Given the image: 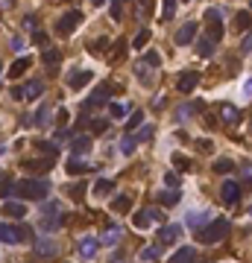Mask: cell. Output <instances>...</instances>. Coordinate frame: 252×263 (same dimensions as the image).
<instances>
[{"instance_id": "obj_16", "label": "cell", "mask_w": 252, "mask_h": 263, "mask_svg": "<svg viewBox=\"0 0 252 263\" xmlns=\"http://www.w3.org/2000/svg\"><path fill=\"white\" fill-rule=\"evenodd\" d=\"M30 64H33V59H30V56H21V59H15V64L9 68V79H21V76L26 73V68H30Z\"/></svg>"}, {"instance_id": "obj_56", "label": "cell", "mask_w": 252, "mask_h": 263, "mask_svg": "<svg viewBox=\"0 0 252 263\" xmlns=\"http://www.w3.org/2000/svg\"><path fill=\"white\" fill-rule=\"evenodd\" d=\"M111 18H120V0H115V3H111Z\"/></svg>"}, {"instance_id": "obj_28", "label": "cell", "mask_w": 252, "mask_h": 263, "mask_svg": "<svg viewBox=\"0 0 252 263\" xmlns=\"http://www.w3.org/2000/svg\"><path fill=\"white\" fill-rule=\"evenodd\" d=\"M88 164H85V161H79V158H71V161H68V176H82V173H88Z\"/></svg>"}, {"instance_id": "obj_38", "label": "cell", "mask_w": 252, "mask_h": 263, "mask_svg": "<svg viewBox=\"0 0 252 263\" xmlns=\"http://www.w3.org/2000/svg\"><path fill=\"white\" fill-rule=\"evenodd\" d=\"M135 146H138V141H135V135H129V138H126V141L120 144V152H123V155H132Z\"/></svg>"}, {"instance_id": "obj_18", "label": "cell", "mask_w": 252, "mask_h": 263, "mask_svg": "<svg viewBox=\"0 0 252 263\" xmlns=\"http://www.w3.org/2000/svg\"><path fill=\"white\" fill-rule=\"evenodd\" d=\"M167 263H197V251H193L191 246H182V249L176 251Z\"/></svg>"}, {"instance_id": "obj_10", "label": "cell", "mask_w": 252, "mask_h": 263, "mask_svg": "<svg viewBox=\"0 0 252 263\" xmlns=\"http://www.w3.org/2000/svg\"><path fill=\"white\" fill-rule=\"evenodd\" d=\"M156 219H158V208H147V211H138V214L132 216V225L135 228H144V231H147V228L153 225Z\"/></svg>"}, {"instance_id": "obj_42", "label": "cell", "mask_w": 252, "mask_h": 263, "mask_svg": "<svg viewBox=\"0 0 252 263\" xmlns=\"http://www.w3.org/2000/svg\"><path fill=\"white\" fill-rule=\"evenodd\" d=\"M147 41H150V29H141V32H138V38H135V44H132V47L144 50V44H147Z\"/></svg>"}, {"instance_id": "obj_1", "label": "cell", "mask_w": 252, "mask_h": 263, "mask_svg": "<svg viewBox=\"0 0 252 263\" xmlns=\"http://www.w3.org/2000/svg\"><path fill=\"white\" fill-rule=\"evenodd\" d=\"M229 219H223V216H217V219H211V222H205L203 228H197L193 231V237H197V243H205V246H211V243H220V240L229 234Z\"/></svg>"}, {"instance_id": "obj_60", "label": "cell", "mask_w": 252, "mask_h": 263, "mask_svg": "<svg viewBox=\"0 0 252 263\" xmlns=\"http://www.w3.org/2000/svg\"><path fill=\"white\" fill-rule=\"evenodd\" d=\"M91 3H94V6H103V3H106V0H91Z\"/></svg>"}, {"instance_id": "obj_35", "label": "cell", "mask_w": 252, "mask_h": 263, "mask_svg": "<svg viewBox=\"0 0 252 263\" xmlns=\"http://www.w3.org/2000/svg\"><path fill=\"white\" fill-rule=\"evenodd\" d=\"M173 15H176V0H161V18L170 21Z\"/></svg>"}, {"instance_id": "obj_21", "label": "cell", "mask_w": 252, "mask_h": 263, "mask_svg": "<svg viewBox=\"0 0 252 263\" xmlns=\"http://www.w3.org/2000/svg\"><path fill=\"white\" fill-rule=\"evenodd\" d=\"M129 208H132V196H115V202H111V211L115 214H129Z\"/></svg>"}, {"instance_id": "obj_45", "label": "cell", "mask_w": 252, "mask_h": 263, "mask_svg": "<svg viewBox=\"0 0 252 263\" xmlns=\"http://www.w3.org/2000/svg\"><path fill=\"white\" fill-rule=\"evenodd\" d=\"M240 53L246 56V53H252V32H246L243 36V41H240Z\"/></svg>"}, {"instance_id": "obj_4", "label": "cell", "mask_w": 252, "mask_h": 263, "mask_svg": "<svg viewBox=\"0 0 252 263\" xmlns=\"http://www.w3.org/2000/svg\"><path fill=\"white\" fill-rule=\"evenodd\" d=\"M65 225V216L59 211V202H47L41 208V231H56Z\"/></svg>"}, {"instance_id": "obj_49", "label": "cell", "mask_w": 252, "mask_h": 263, "mask_svg": "<svg viewBox=\"0 0 252 263\" xmlns=\"http://www.w3.org/2000/svg\"><path fill=\"white\" fill-rule=\"evenodd\" d=\"M135 73H138V79H144V82H150V71L144 68V61H141V64L135 68Z\"/></svg>"}, {"instance_id": "obj_63", "label": "cell", "mask_w": 252, "mask_h": 263, "mask_svg": "<svg viewBox=\"0 0 252 263\" xmlns=\"http://www.w3.org/2000/svg\"><path fill=\"white\" fill-rule=\"evenodd\" d=\"M249 214H252V208H249Z\"/></svg>"}, {"instance_id": "obj_40", "label": "cell", "mask_w": 252, "mask_h": 263, "mask_svg": "<svg viewBox=\"0 0 252 263\" xmlns=\"http://www.w3.org/2000/svg\"><path fill=\"white\" fill-rule=\"evenodd\" d=\"M156 257H158V246H147V249L141 251V260H147V263L156 260Z\"/></svg>"}, {"instance_id": "obj_19", "label": "cell", "mask_w": 252, "mask_h": 263, "mask_svg": "<svg viewBox=\"0 0 252 263\" xmlns=\"http://www.w3.org/2000/svg\"><path fill=\"white\" fill-rule=\"evenodd\" d=\"M179 234H182V225H176V222H173V225H164L161 231H158V240H161V243H176V240H179Z\"/></svg>"}, {"instance_id": "obj_25", "label": "cell", "mask_w": 252, "mask_h": 263, "mask_svg": "<svg viewBox=\"0 0 252 263\" xmlns=\"http://www.w3.org/2000/svg\"><path fill=\"white\" fill-rule=\"evenodd\" d=\"M88 149H91V138L76 135V141L71 144V152H73V155H82V152H88Z\"/></svg>"}, {"instance_id": "obj_44", "label": "cell", "mask_w": 252, "mask_h": 263, "mask_svg": "<svg viewBox=\"0 0 252 263\" xmlns=\"http://www.w3.org/2000/svg\"><path fill=\"white\" fill-rule=\"evenodd\" d=\"M47 114H50V108L47 106H44V108H41V111H38V114H36V120H33V123H36V126H44V123H47Z\"/></svg>"}, {"instance_id": "obj_30", "label": "cell", "mask_w": 252, "mask_h": 263, "mask_svg": "<svg viewBox=\"0 0 252 263\" xmlns=\"http://www.w3.org/2000/svg\"><path fill=\"white\" fill-rule=\"evenodd\" d=\"M249 26H252V15H249V12H238V15H235V29L246 32Z\"/></svg>"}, {"instance_id": "obj_9", "label": "cell", "mask_w": 252, "mask_h": 263, "mask_svg": "<svg viewBox=\"0 0 252 263\" xmlns=\"http://www.w3.org/2000/svg\"><path fill=\"white\" fill-rule=\"evenodd\" d=\"M193 38H197V21H185V24L179 26V32H176V44H182V47H188Z\"/></svg>"}, {"instance_id": "obj_20", "label": "cell", "mask_w": 252, "mask_h": 263, "mask_svg": "<svg viewBox=\"0 0 252 263\" xmlns=\"http://www.w3.org/2000/svg\"><path fill=\"white\" fill-rule=\"evenodd\" d=\"M41 61L47 64L50 73H56V68H59V61H62V53L59 50H44V53H41Z\"/></svg>"}, {"instance_id": "obj_37", "label": "cell", "mask_w": 252, "mask_h": 263, "mask_svg": "<svg viewBox=\"0 0 252 263\" xmlns=\"http://www.w3.org/2000/svg\"><path fill=\"white\" fill-rule=\"evenodd\" d=\"M68 196H71L73 202H82L85 199V184H71V187H68Z\"/></svg>"}, {"instance_id": "obj_23", "label": "cell", "mask_w": 252, "mask_h": 263, "mask_svg": "<svg viewBox=\"0 0 252 263\" xmlns=\"http://www.w3.org/2000/svg\"><path fill=\"white\" fill-rule=\"evenodd\" d=\"M238 170V164L232 161V158H220V161H214V173L217 176H229V173H235Z\"/></svg>"}, {"instance_id": "obj_41", "label": "cell", "mask_w": 252, "mask_h": 263, "mask_svg": "<svg viewBox=\"0 0 252 263\" xmlns=\"http://www.w3.org/2000/svg\"><path fill=\"white\" fill-rule=\"evenodd\" d=\"M238 173H240V179L246 181V184H252V164H240Z\"/></svg>"}, {"instance_id": "obj_13", "label": "cell", "mask_w": 252, "mask_h": 263, "mask_svg": "<svg viewBox=\"0 0 252 263\" xmlns=\"http://www.w3.org/2000/svg\"><path fill=\"white\" fill-rule=\"evenodd\" d=\"M91 79H94V73H91V71H73L71 76H68V88L79 91V88H85Z\"/></svg>"}, {"instance_id": "obj_46", "label": "cell", "mask_w": 252, "mask_h": 263, "mask_svg": "<svg viewBox=\"0 0 252 263\" xmlns=\"http://www.w3.org/2000/svg\"><path fill=\"white\" fill-rule=\"evenodd\" d=\"M150 138H153V126H144V129L135 135V141H138V144H141V141H150Z\"/></svg>"}, {"instance_id": "obj_6", "label": "cell", "mask_w": 252, "mask_h": 263, "mask_svg": "<svg viewBox=\"0 0 252 263\" xmlns=\"http://www.w3.org/2000/svg\"><path fill=\"white\" fill-rule=\"evenodd\" d=\"M205 21H208V38L220 41L223 38V21H220V9H205Z\"/></svg>"}, {"instance_id": "obj_26", "label": "cell", "mask_w": 252, "mask_h": 263, "mask_svg": "<svg viewBox=\"0 0 252 263\" xmlns=\"http://www.w3.org/2000/svg\"><path fill=\"white\" fill-rule=\"evenodd\" d=\"M179 199H182V193L179 190H164L158 193V205H179Z\"/></svg>"}, {"instance_id": "obj_54", "label": "cell", "mask_w": 252, "mask_h": 263, "mask_svg": "<svg viewBox=\"0 0 252 263\" xmlns=\"http://www.w3.org/2000/svg\"><path fill=\"white\" fill-rule=\"evenodd\" d=\"M33 41H36V44H44V41H47V36H44L41 29H36V32H33Z\"/></svg>"}, {"instance_id": "obj_43", "label": "cell", "mask_w": 252, "mask_h": 263, "mask_svg": "<svg viewBox=\"0 0 252 263\" xmlns=\"http://www.w3.org/2000/svg\"><path fill=\"white\" fill-rule=\"evenodd\" d=\"M118 237H120V228H108V234H103V240H100V243H118Z\"/></svg>"}, {"instance_id": "obj_39", "label": "cell", "mask_w": 252, "mask_h": 263, "mask_svg": "<svg viewBox=\"0 0 252 263\" xmlns=\"http://www.w3.org/2000/svg\"><path fill=\"white\" fill-rule=\"evenodd\" d=\"M108 114H111V117H126V106H123V103H111V106H108Z\"/></svg>"}, {"instance_id": "obj_52", "label": "cell", "mask_w": 252, "mask_h": 263, "mask_svg": "<svg viewBox=\"0 0 252 263\" xmlns=\"http://www.w3.org/2000/svg\"><path fill=\"white\" fill-rule=\"evenodd\" d=\"M126 56V41H118V47H115V59H123Z\"/></svg>"}, {"instance_id": "obj_29", "label": "cell", "mask_w": 252, "mask_h": 263, "mask_svg": "<svg viewBox=\"0 0 252 263\" xmlns=\"http://www.w3.org/2000/svg\"><path fill=\"white\" fill-rule=\"evenodd\" d=\"M36 149H38V152H44V158H56V155H59V146L47 144V141H36Z\"/></svg>"}, {"instance_id": "obj_17", "label": "cell", "mask_w": 252, "mask_h": 263, "mask_svg": "<svg viewBox=\"0 0 252 263\" xmlns=\"http://www.w3.org/2000/svg\"><path fill=\"white\" fill-rule=\"evenodd\" d=\"M41 94H44V82L41 79H30L24 85V100H38Z\"/></svg>"}, {"instance_id": "obj_51", "label": "cell", "mask_w": 252, "mask_h": 263, "mask_svg": "<svg viewBox=\"0 0 252 263\" xmlns=\"http://www.w3.org/2000/svg\"><path fill=\"white\" fill-rule=\"evenodd\" d=\"M106 129H108L106 120H91V132H106Z\"/></svg>"}, {"instance_id": "obj_62", "label": "cell", "mask_w": 252, "mask_h": 263, "mask_svg": "<svg viewBox=\"0 0 252 263\" xmlns=\"http://www.w3.org/2000/svg\"><path fill=\"white\" fill-rule=\"evenodd\" d=\"M0 152H3V146H0Z\"/></svg>"}, {"instance_id": "obj_7", "label": "cell", "mask_w": 252, "mask_h": 263, "mask_svg": "<svg viewBox=\"0 0 252 263\" xmlns=\"http://www.w3.org/2000/svg\"><path fill=\"white\" fill-rule=\"evenodd\" d=\"M24 164L26 173H33V176H41V173H50L53 164H56V158H30V161H21Z\"/></svg>"}, {"instance_id": "obj_27", "label": "cell", "mask_w": 252, "mask_h": 263, "mask_svg": "<svg viewBox=\"0 0 252 263\" xmlns=\"http://www.w3.org/2000/svg\"><path fill=\"white\" fill-rule=\"evenodd\" d=\"M108 50V38H94V41H88V53H94V56H103Z\"/></svg>"}, {"instance_id": "obj_47", "label": "cell", "mask_w": 252, "mask_h": 263, "mask_svg": "<svg viewBox=\"0 0 252 263\" xmlns=\"http://www.w3.org/2000/svg\"><path fill=\"white\" fill-rule=\"evenodd\" d=\"M164 184H167L170 190H176V184H179V176H176V173H167V176H164Z\"/></svg>"}, {"instance_id": "obj_3", "label": "cell", "mask_w": 252, "mask_h": 263, "mask_svg": "<svg viewBox=\"0 0 252 263\" xmlns=\"http://www.w3.org/2000/svg\"><path fill=\"white\" fill-rule=\"evenodd\" d=\"M33 240V228L30 225H9V222H0V243L15 246V243H24Z\"/></svg>"}, {"instance_id": "obj_53", "label": "cell", "mask_w": 252, "mask_h": 263, "mask_svg": "<svg viewBox=\"0 0 252 263\" xmlns=\"http://www.w3.org/2000/svg\"><path fill=\"white\" fill-rule=\"evenodd\" d=\"M36 24H38V18H36V15H26V18H24V26H30L33 32H36Z\"/></svg>"}, {"instance_id": "obj_59", "label": "cell", "mask_w": 252, "mask_h": 263, "mask_svg": "<svg viewBox=\"0 0 252 263\" xmlns=\"http://www.w3.org/2000/svg\"><path fill=\"white\" fill-rule=\"evenodd\" d=\"M243 94H246V96H252V79H249L246 85H243Z\"/></svg>"}, {"instance_id": "obj_8", "label": "cell", "mask_w": 252, "mask_h": 263, "mask_svg": "<svg viewBox=\"0 0 252 263\" xmlns=\"http://www.w3.org/2000/svg\"><path fill=\"white\" fill-rule=\"evenodd\" d=\"M197 82H200V71H185L176 79V91L179 94H191L193 88H197Z\"/></svg>"}, {"instance_id": "obj_32", "label": "cell", "mask_w": 252, "mask_h": 263, "mask_svg": "<svg viewBox=\"0 0 252 263\" xmlns=\"http://www.w3.org/2000/svg\"><path fill=\"white\" fill-rule=\"evenodd\" d=\"M111 187H115V181H111V179H97L94 196H108V193H111Z\"/></svg>"}, {"instance_id": "obj_14", "label": "cell", "mask_w": 252, "mask_h": 263, "mask_svg": "<svg viewBox=\"0 0 252 263\" xmlns=\"http://www.w3.org/2000/svg\"><path fill=\"white\" fill-rule=\"evenodd\" d=\"M108 96H111V85H100V88H97L94 94H91V96H88V100H85V108L103 106V103H106Z\"/></svg>"}, {"instance_id": "obj_11", "label": "cell", "mask_w": 252, "mask_h": 263, "mask_svg": "<svg viewBox=\"0 0 252 263\" xmlns=\"http://www.w3.org/2000/svg\"><path fill=\"white\" fill-rule=\"evenodd\" d=\"M220 196H223V202L226 205H238V199H240L238 181H223V184H220Z\"/></svg>"}, {"instance_id": "obj_33", "label": "cell", "mask_w": 252, "mask_h": 263, "mask_svg": "<svg viewBox=\"0 0 252 263\" xmlns=\"http://www.w3.org/2000/svg\"><path fill=\"white\" fill-rule=\"evenodd\" d=\"M170 161H173V167L182 170V173H185V170H191V158L182 155V152H173V155H170Z\"/></svg>"}, {"instance_id": "obj_12", "label": "cell", "mask_w": 252, "mask_h": 263, "mask_svg": "<svg viewBox=\"0 0 252 263\" xmlns=\"http://www.w3.org/2000/svg\"><path fill=\"white\" fill-rule=\"evenodd\" d=\"M36 254L38 257H53V254H59V243L50 237H41L36 240Z\"/></svg>"}, {"instance_id": "obj_2", "label": "cell", "mask_w": 252, "mask_h": 263, "mask_svg": "<svg viewBox=\"0 0 252 263\" xmlns=\"http://www.w3.org/2000/svg\"><path fill=\"white\" fill-rule=\"evenodd\" d=\"M15 193H18L21 199H30V202H41V199H47L50 184L44 179H24V181L15 184Z\"/></svg>"}, {"instance_id": "obj_64", "label": "cell", "mask_w": 252, "mask_h": 263, "mask_svg": "<svg viewBox=\"0 0 252 263\" xmlns=\"http://www.w3.org/2000/svg\"><path fill=\"white\" fill-rule=\"evenodd\" d=\"M249 3H252V0H249Z\"/></svg>"}, {"instance_id": "obj_36", "label": "cell", "mask_w": 252, "mask_h": 263, "mask_svg": "<svg viewBox=\"0 0 252 263\" xmlns=\"http://www.w3.org/2000/svg\"><path fill=\"white\" fill-rule=\"evenodd\" d=\"M141 120H144V111H132L129 117H126V132H132L141 126Z\"/></svg>"}, {"instance_id": "obj_31", "label": "cell", "mask_w": 252, "mask_h": 263, "mask_svg": "<svg viewBox=\"0 0 252 263\" xmlns=\"http://www.w3.org/2000/svg\"><path fill=\"white\" fill-rule=\"evenodd\" d=\"M220 111H223V123H240V108H235V106H223Z\"/></svg>"}, {"instance_id": "obj_55", "label": "cell", "mask_w": 252, "mask_h": 263, "mask_svg": "<svg viewBox=\"0 0 252 263\" xmlns=\"http://www.w3.org/2000/svg\"><path fill=\"white\" fill-rule=\"evenodd\" d=\"M56 123H59V126H65V123H68V111H65V108L56 114Z\"/></svg>"}, {"instance_id": "obj_34", "label": "cell", "mask_w": 252, "mask_h": 263, "mask_svg": "<svg viewBox=\"0 0 252 263\" xmlns=\"http://www.w3.org/2000/svg\"><path fill=\"white\" fill-rule=\"evenodd\" d=\"M197 53H200L203 59H208V56L214 53V41H211L208 36H205V38H200V47H197Z\"/></svg>"}, {"instance_id": "obj_48", "label": "cell", "mask_w": 252, "mask_h": 263, "mask_svg": "<svg viewBox=\"0 0 252 263\" xmlns=\"http://www.w3.org/2000/svg\"><path fill=\"white\" fill-rule=\"evenodd\" d=\"M191 108H193V106H179V108H176V120H188Z\"/></svg>"}, {"instance_id": "obj_24", "label": "cell", "mask_w": 252, "mask_h": 263, "mask_svg": "<svg viewBox=\"0 0 252 263\" xmlns=\"http://www.w3.org/2000/svg\"><path fill=\"white\" fill-rule=\"evenodd\" d=\"M208 219H211V214H208V211H197V214H188V225L197 231V228H203Z\"/></svg>"}, {"instance_id": "obj_5", "label": "cell", "mask_w": 252, "mask_h": 263, "mask_svg": "<svg viewBox=\"0 0 252 263\" xmlns=\"http://www.w3.org/2000/svg\"><path fill=\"white\" fill-rule=\"evenodd\" d=\"M79 24H82V12H79V9H73V12H65V15H62L53 29H56V36H71V32Z\"/></svg>"}, {"instance_id": "obj_15", "label": "cell", "mask_w": 252, "mask_h": 263, "mask_svg": "<svg viewBox=\"0 0 252 263\" xmlns=\"http://www.w3.org/2000/svg\"><path fill=\"white\" fill-rule=\"evenodd\" d=\"M97 249H100V240H97V237H82V240H79V254H82L85 260L97 257Z\"/></svg>"}, {"instance_id": "obj_61", "label": "cell", "mask_w": 252, "mask_h": 263, "mask_svg": "<svg viewBox=\"0 0 252 263\" xmlns=\"http://www.w3.org/2000/svg\"><path fill=\"white\" fill-rule=\"evenodd\" d=\"M197 263H205V260H197Z\"/></svg>"}, {"instance_id": "obj_58", "label": "cell", "mask_w": 252, "mask_h": 263, "mask_svg": "<svg viewBox=\"0 0 252 263\" xmlns=\"http://www.w3.org/2000/svg\"><path fill=\"white\" fill-rule=\"evenodd\" d=\"M12 96L15 100H24V88H12Z\"/></svg>"}, {"instance_id": "obj_57", "label": "cell", "mask_w": 252, "mask_h": 263, "mask_svg": "<svg viewBox=\"0 0 252 263\" xmlns=\"http://www.w3.org/2000/svg\"><path fill=\"white\" fill-rule=\"evenodd\" d=\"M197 149H200V152H208V149H211V144H208V141H200V144H197Z\"/></svg>"}, {"instance_id": "obj_50", "label": "cell", "mask_w": 252, "mask_h": 263, "mask_svg": "<svg viewBox=\"0 0 252 263\" xmlns=\"http://www.w3.org/2000/svg\"><path fill=\"white\" fill-rule=\"evenodd\" d=\"M144 61L150 64V68H156V64H158V53H156V50H150V53L144 56Z\"/></svg>"}, {"instance_id": "obj_22", "label": "cell", "mask_w": 252, "mask_h": 263, "mask_svg": "<svg viewBox=\"0 0 252 263\" xmlns=\"http://www.w3.org/2000/svg\"><path fill=\"white\" fill-rule=\"evenodd\" d=\"M3 214L12 216V219H21V216H26V208L21 202H3Z\"/></svg>"}]
</instances>
